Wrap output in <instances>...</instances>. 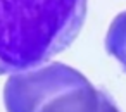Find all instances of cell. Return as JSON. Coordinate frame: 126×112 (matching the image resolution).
Instances as JSON below:
<instances>
[{
  "label": "cell",
  "mask_w": 126,
  "mask_h": 112,
  "mask_svg": "<svg viewBox=\"0 0 126 112\" xmlns=\"http://www.w3.org/2000/svg\"><path fill=\"white\" fill-rule=\"evenodd\" d=\"M86 0H0V74L45 64L79 35Z\"/></svg>",
  "instance_id": "cell-1"
},
{
  "label": "cell",
  "mask_w": 126,
  "mask_h": 112,
  "mask_svg": "<svg viewBox=\"0 0 126 112\" xmlns=\"http://www.w3.org/2000/svg\"><path fill=\"white\" fill-rule=\"evenodd\" d=\"M105 50L123 66L126 72V11L119 12L112 19L105 36Z\"/></svg>",
  "instance_id": "cell-3"
},
{
  "label": "cell",
  "mask_w": 126,
  "mask_h": 112,
  "mask_svg": "<svg viewBox=\"0 0 126 112\" xmlns=\"http://www.w3.org/2000/svg\"><path fill=\"white\" fill-rule=\"evenodd\" d=\"M7 112H121L112 97L62 62L12 74L4 88Z\"/></svg>",
  "instance_id": "cell-2"
}]
</instances>
